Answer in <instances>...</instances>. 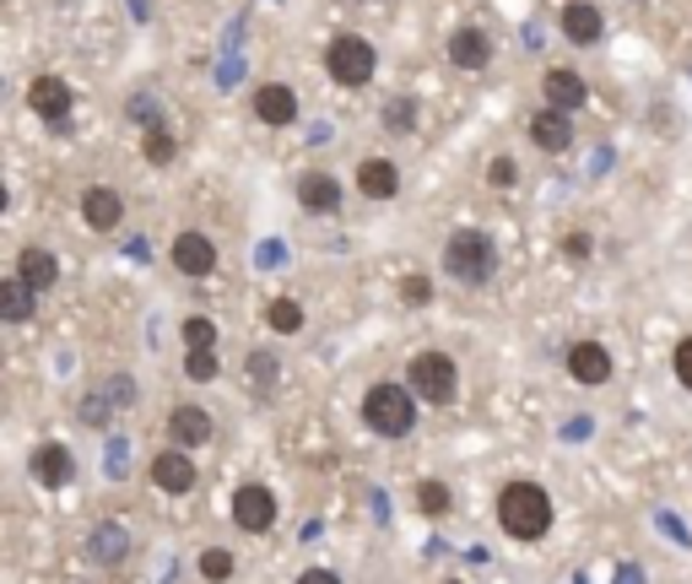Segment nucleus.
Segmentation results:
<instances>
[{"label": "nucleus", "mask_w": 692, "mask_h": 584, "mask_svg": "<svg viewBox=\"0 0 692 584\" xmlns=\"http://www.w3.org/2000/svg\"><path fill=\"white\" fill-rule=\"evenodd\" d=\"M671 363H676V379L692 390V335L688 341H676V358H671Z\"/></svg>", "instance_id": "33"}, {"label": "nucleus", "mask_w": 692, "mask_h": 584, "mask_svg": "<svg viewBox=\"0 0 692 584\" xmlns=\"http://www.w3.org/2000/svg\"><path fill=\"white\" fill-rule=\"evenodd\" d=\"M411 390L428 401V406H444V401H454V384H460V374H454V358L449 352H417L411 358Z\"/></svg>", "instance_id": "4"}, {"label": "nucleus", "mask_w": 692, "mask_h": 584, "mask_svg": "<svg viewBox=\"0 0 692 584\" xmlns=\"http://www.w3.org/2000/svg\"><path fill=\"white\" fill-rule=\"evenodd\" d=\"M449 60L460 66V71H482L492 60V39L482 28H454V39H449Z\"/></svg>", "instance_id": "13"}, {"label": "nucleus", "mask_w": 692, "mask_h": 584, "mask_svg": "<svg viewBox=\"0 0 692 584\" xmlns=\"http://www.w3.org/2000/svg\"><path fill=\"white\" fill-rule=\"evenodd\" d=\"M417 503H422L428 514H449V487L444 482H422V487H417Z\"/></svg>", "instance_id": "28"}, {"label": "nucleus", "mask_w": 692, "mask_h": 584, "mask_svg": "<svg viewBox=\"0 0 692 584\" xmlns=\"http://www.w3.org/2000/svg\"><path fill=\"white\" fill-rule=\"evenodd\" d=\"M569 254L573 260H584V254H590V239H584V233H569Z\"/></svg>", "instance_id": "35"}, {"label": "nucleus", "mask_w": 692, "mask_h": 584, "mask_svg": "<svg viewBox=\"0 0 692 584\" xmlns=\"http://www.w3.org/2000/svg\"><path fill=\"white\" fill-rule=\"evenodd\" d=\"M152 482L163 493H190L195 487V460H184V450L173 444V450H163V455L152 460Z\"/></svg>", "instance_id": "10"}, {"label": "nucleus", "mask_w": 692, "mask_h": 584, "mask_svg": "<svg viewBox=\"0 0 692 584\" xmlns=\"http://www.w3.org/2000/svg\"><path fill=\"white\" fill-rule=\"evenodd\" d=\"M601 11L590 6V0H573V6H563V33H569L573 43H595L601 39Z\"/></svg>", "instance_id": "21"}, {"label": "nucleus", "mask_w": 692, "mask_h": 584, "mask_svg": "<svg viewBox=\"0 0 692 584\" xmlns=\"http://www.w3.org/2000/svg\"><path fill=\"white\" fill-rule=\"evenodd\" d=\"M541 92H546V103H552V109H569V114L584 103V82H579V71H546Z\"/></svg>", "instance_id": "22"}, {"label": "nucleus", "mask_w": 692, "mask_h": 584, "mask_svg": "<svg viewBox=\"0 0 692 584\" xmlns=\"http://www.w3.org/2000/svg\"><path fill=\"white\" fill-rule=\"evenodd\" d=\"M530 141L541 147V152H569L573 147V120H569V109H541L535 120H530Z\"/></svg>", "instance_id": "8"}, {"label": "nucleus", "mask_w": 692, "mask_h": 584, "mask_svg": "<svg viewBox=\"0 0 692 584\" xmlns=\"http://www.w3.org/2000/svg\"><path fill=\"white\" fill-rule=\"evenodd\" d=\"M233 525H239V531H249V536L271 531V525H277V499H271L265 487H254V482H249V487H239V493H233Z\"/></svg>", "instance_id": "6"}, {"label": "nucleus", "mask_w": 692, "mask_h": 584, "mask_svg": "<svg viewBox=\"0 0 692 584\" xmlns=\"http://www.w3.org/2000/svg\"><path fill=\"white\" fill-rule=\"evenodd\" d=\"M92 542H98V557H103V563H114V557H120V546H124V536H120V531H98Z\"/></svg>", "instance_id": "32"}, {"label": "nucleus", "mask_w": 692, "mask_h": 584, "mask_svg": "<svg viewBox=\"0 0 692 584\" xmlns=\"http://www.w3.org/2000/svg\"><path fill=\"white\" fill-rule=\"evenodd\" d=\"M417 390H401V384H373L363 395V422L379 433V439H407L411 422H417V406H411Z\"/></svg>", "instance_id": "2"}, {"label": "nucleus", "mask_w": 692, "mask_h": 584, "mask_svg": "<svg viewBox=\"0 0 692 584\" xmlns=\"http://www.w3.org/2000/svg\"><path fill=\"white\" fill-rule=\"evenodd\" d=\"M444 265H449V276H460V282H488L492 276V265H498V254H492V239L488 233H477V228H465V233H454L449 239V250H444Z\"/></svg>", "instance_id": "3"}, {"label": "nucleus", "mask_w": 692, "mask_h": 584, "mask_svg": "<svg viewBox=\"0 0 692 584\" xmlns=\"http://www.w3.org/2000/svg\"><path fill=\"white\" fill-rule=\"evenodd\" d=\"M384 130H411V98L384 103Z\"/></svg>", "instance_id": "30"}, {"label": "nucleus", "mask_w": 692, "mask_h": 584, "mask_svg": "<svg viewBox=\"0 0 692 584\" xmlns=\"http://www.w3.org/2000/svg\"><path fill=\"white\" fill-rule=\"evenodd\" d=\"M28 109L49 120V125H60L66 114H71V87L60 82V77H39V82L28 87Z\"/></svg>", "instance_id": "9"}, {"label": "nucleus", "mask_w": 692, "mask_h": 584, "mask_svg": "<svg viewBox=\"0 0 692 584\" xmlns=\"http://www.w3.org/2000/svg\"><path fill=\"white\" fill-rule=\"evenodd\" d=\"M325 71H330V82H341V87L373 82V49H368V39H358V33H341V39H330Z\"/></svg>", "instance_id": "5"}, {"label": "nucleus", "mask_w": 692, "mask_h": 584, "mask_svg": "<svg viewBox=\"0 0 692 584\" xmlns=\"http://www.w3.org/2000/svg\"><path fill=\"white\" fill-rule=\"evenodd\" d=\"M141 152H147V163H173V130H163V125H152L147 130V141H141Z\"/></svg>", "instance_id": "25"}, {"label": "nucleus", "mask_w": 692, "mask_h": 584, "mask_svg": "<svg viewBox=\"0 0 692 584\" xmlns=\"http://www.w3.org/2000/svg\"><path fill=\"white\" fill-rule=\"evenodd\" d=\"M358 190H363L368 201H390L401 190V173H395V163H384V158H368V163H358Z\"/></svg>", "instance_id": "16"}, {"label": "nucleus", "mask_w": 692, "mask_h": 584, "mask_svg": "<svg viewBox=\"0 0 692 584\" xmlns=\"http://www.w3.org/2000/svg\"><path fill=\"white\" fill-rule=\"evenodd\" d=\"M168 439H173L179 450H201L205 439H211V417H205L201 406H173V417H168Z\"/></svg>", "instance_id": "14"}, {"label": "nucleus", "mask_w": 692, "mask_h": 584, "mask_svg": "<svg viewBox=\"0 0 692 584\" xmlns=\"http://www.w3.org/2000/svg\"><path fill=\"white\" fill-rule=\"evenodd\" d=\"M173 271L211 276V271H217V244H211L205 233H179V239H173Z\"/></svg>", "instance_id": "7"}, {"label": "nucleus", "mask_w": 692, "mask_h": 584, "mask_svg": "<svg viewBox=\"0 0 692 584\" xmlns=\"http://www.w3.org/2000/svg\"><path fill=\"white\" fill-rule=\"evenodd\" d=\"M17 276H22V282H28V288H54V282H60V260H54V254L49 250H39V244H28V250L17 254Z\"/></svg>", "instance_id": "18"}, {"label": "nucleus", "mask_w": 692, "mask_h": 584, "mask_svg": "<svg viewBox=\"0 0 692 584\" xmlns=\"http://www.w3.org/2000/svg\"><path fill=\"white\" fill-rule=\"evenodd\" d=\"M298 201L325 217V211L341 207V184H335L330 173H303V179H298Z\"/></svg>", "instance_id": "20"}, {"label": "nucleus", "mask_w": 692, "mask_h": 584, "mask_svg": "<svg viewBox=\"0 0 692 584\" xmlns=\"http://www.w3.org/2000/svg\"><path fill=\"white\" fill-rule=\"evenodd\" d=\"M254 114H260L265 125H292V120H298V98H292V87L265 82L260 92H254Z\"/></svg>", "instance_id": "15"}, {"label": "nucleus", "mask_w": 692, "mask_h": 584, "mask_svg": "<svg viewBox=\"0 0 692 584\" xmlns=\"http://www.w3.org/2000/svg\"><path fill=\"white\" fill-rule=\"evenodd\" d=\"M265 320H271V331H282V335H292V331H303V309L292 303V298H277L271 309H265Z\"/></svg>", "instance_id": "23"}, {"label": "nucleus", "mask_w": 692, "mask_h": 584, "mask_svg": "<svg viewBox=\"0 0 692 584\" xmlns=\"http://www.w3.org/2000/svg\"><path fill=\"white\" fill-rule=\"evenodd\" d=\"M184 346H217V325L205 314H190L184 320Z\"/></svg>", "instance_id": "27"}, {"label": "nucleus", "mask_w": 692, "mask_h": 584, "mask_svg": "<svg viewBox=\"0 0 692 584\" xmlns=\"http://www.w3.org/2000/svg\"><path fill=\"white\" fill-rule=\"evenodd\" d=\"M249 379H254V390H271L277 384V358L271 352H249Z\"/></svg>", "instance_id": "26"}, {"label": "nucleus", "mask_w": 692, "mask_h": 584, "mask_svg": "<svg viewBox=\"0 0 692 584\" xmlns=\"http://www.w3.org/2000/svg\"><path fill=\"white\" fill-rule=\"evenodd\" d=\"M401 298H407V303H417V309H422V303L433 298V282H428V276H407V282H401Z\"/></svg>", "instance_id": "31"}, {"label": "nucleus", "mask_w": 692, "mask_h": 584, "mask_svg": "<svg viewBox=\"0 0 692 584\" xmlns=\"http://www.w3.org/2000/svg\"><path fill=\"white\" fill-rule=\"evenodd\" d=\"M498 525L514 536V542H541L552 531V499L535 487V482H509L498 493Z\"/></svg>", "instance_id": "1"}, {"label": "nucleus", "mask_w": 692, "mask_h": 584, "mask_svg": "<svg viewBox=\"0 0 692 584\" xmlns=\"http://www.w3.org/2000/svg\"><path fill=\"white\" fill-rule=\"evenodd\" d=\"M569 374L579 379V384H606L611 379V352L601 346V341H579L569 352Z\"/></svg>", "instance_id": "12"}, {"label": "nucleus", "mask_w": 692, "mask_h": 584, "mask_svg": "<svg viewBox=\"0 0 692 584\" xmlns=\"http://www.w3.org/2000/svg\"><path fill=\"white\" fill-rule=\"evenodd\" d=\"M184 374L195 379V384H211V379H217V346H190Z\"/></svg>", "instance_id": "24"}, {"label": "nucleus", "mask_w": 692, "mask_h": 584, "mask_svg": "<svg viewBox=\"0 0 692 584\" xmlns=\"http://www.w3.org/2000/svg\"><path fill=\"white\" fill-rule=\"evenodd\" d=\"M488 179H492V184H514V163H509V158H498V163L488 168Z\"/></svg>", "instance_id": "34"}, {"label": "nucleus", "mask_w": 692, "mask_h": 584, "mask_svg": "<svg viewBox=\"0 0 692 584\" xmlns=\"http://www.w3.org/2000/svg\"><path fill=\"white\" fill-rule=\"evenodd\" d=\"M201 574H205V580H228V574H233V552L211 546V552L201 557Z\"/></svg>", "instance_id": "29"}, {"label": "nucleus", "mask_w": 692, "mask_h": 584, "mask_svg": "<svg viewBox=\"0 0 692 584\" xmlns=\"http://www.w3.org/2000/svg\"><path fill=\"white\" fill-rule=\"evenodd\" d=\"M82 217H87V228H98V233L120 228V217H124L120 190H109V184H92V190L82 195Z\"/></svg>", "instance_id": "11"}, {"label": "nucleus", "mask_w": 692, "mask_h": 584, "mask_svg": "<svg viewBox=\"0 0 692 584\" xmlns=\"http://www.w3.org/2000/svg\"><path fill=\"white\" fill-rule=\"evenodd\" d=\"M71 450L66 444H43V450H33V482H43V487H66L71 482Z\"/></svg>", "instance_id": "17"}, {"label": "nucleus", "mask_w": 692, "mask_h": 584, "mask_svg": "<svg viewBox=\"0 0 692 584\" xmlns=\"http://www.w3.org/2000/svg\"><path fill=\"white\" fill-rule=\"evenodd\" d=\"M33 292L39 288H28L22 276H6V282H0V320H6V325H28V320H33Z\"/></svg>", "instance_id": "19"}]
</instances>
